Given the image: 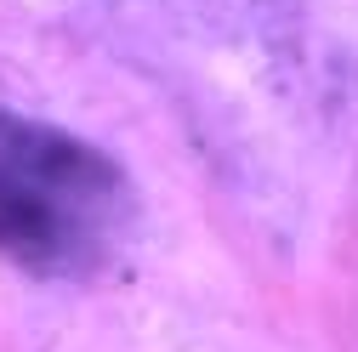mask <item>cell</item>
I'll return each mask as SVG.
<instances>
[{
	"label": "cell",
	"mask_w": 358,
	"mask_h": 352,
	"mask_svg": "<svg viewBox=\"0 0 358 352\" xmlns=\"http://www.w3.org/2000/svg\"><path fill=\"white\" fill-rule=\"evenodd\" d=\"M131 176L63 125L0 108V256L34 279H85L120 256Z\"/></svg>",
	"instance_id": "6da1fadb"
}]
</instances>
